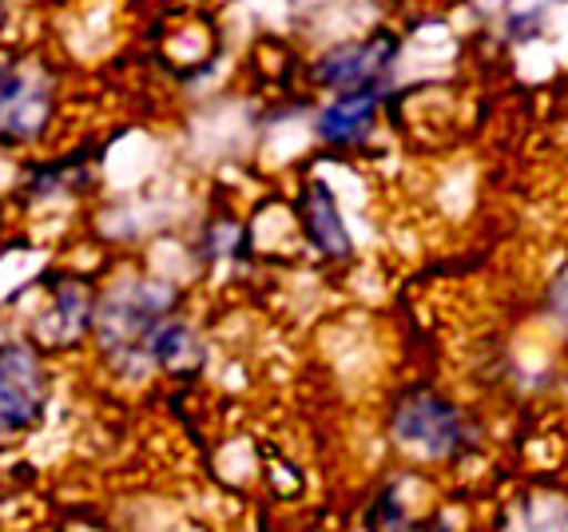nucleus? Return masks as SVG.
I'll use <instances>...</instances> for the list:
<instances>
[{
    "label": "nucleus",
    "instance_id": "nucleus-7",
    "mask_svg": "<svg viewBox=\"0 0 568 532\" xmlns=\"http://www.w3.org/2000/svg\"><path fill=\"white\" fill-rule=\"evenodd\" d=\"M374 115H378V95H374V88H366V92H346L318 115V135L331 143L362 140V135L369 132V124H374Z\"/></svg>",
    "mask_w": 568,
    "mask_h": 532
},
{
    "label": "nucleus",
    "instance_id": "nucleus-3",
    "mask_svg": "<svg viewBox=\"0 0 568 532\" xmlns=\"http://www.w3.org/2000/svg\"><path fill=\"white\" fill-rule=\"evenodd\" d=\"M57 112V92L44 72L29 64L0 68V143H32L48 132Z\"/></svg>",
    "mask_w": 568,
    "mask_h": 532
},
{
    "label": "nucleus",
    "instance_id": "nucleus-9",
    "mask_svg": "<svg viewBox=\"0 0 568 532\" xmlns=\"http://www.w3.org/2000/svg\"><path fill=\"white\" fill-rule=\"evenodd\" d=\"M148 358H152L155 366H163V370L183 374L200 366L203 346L187 323H160L152 334V342H148Z\"/></svg>",
    "mask_w": 568,
    "mask_h": 532
},
{
    "label": "nucleus",
    "instance_id": "nucleus-13",
    "mask_svg": "<svg viewBox=\"0 0 568 532\" xmlns=\"http://www.w3.org/2000/svg\"><path fill=\"white\" fill-rule=\"evenodd\" d=\"M0 17H4V0H0Z\"/></svg>",
    "mask_w": 568,
    "mask_h": 532
},
{
    "label": "nucleus",
    "instance_id": "nucleus-6",
    "mask_svg": "<svg viewBox=\"0 0 568 532\" xmlns=\"http://www.w3.org/2000/svg\"><path fill=\"white\" fill-rule=\"evenodd\" d=\"M389 60H394V44L389 40H362V44L334 48L331 57L318 64V80L326 88H338L342 95L366 92L389 68Z\"/></svg>",
    "mask_w": 568,
    "mask_h": 532
},
{
    "label": "nucleus",
    "instance_id": "nucleus-1",
    "mask_svg": "<svg viewBox=\"0 0 568 532\" xmlns=\"http://www.w3.org/2000/svg\"><path fill=\"white\" fill-rule=\"evenodd\" d=\"M389 446L414 469H449L474 457L481 429L469 418V409L457 406L442 390L414 386L406 390L386 418Z\"/></svg>",
    "mask_w": 568,
    "mask_h": 532
},
{
    "label": "nucleus",
    "instance_id": "nucleus-10",
    "mask_svg": "<svg viewBox=\"0 0 568 532\" xmlns=\"http://www.w3.org/2000/svg\"><path fill=\"white\" fill-rule=\"evenodd\" d=\"M549 306H552V318H557V323L565 326V334H568V263L560 266V275L552 278Z\"/></svg>",
    "mask_w": 568,
    "mask_h": 532
},
{
    "label": "nucleus",
    "instance_id": "nucleus-2",
    "mask_svg": "<svg viewBox=\"0 0 568 532\" xmlns=\"http://www.w3.org/2000/svg\"><path fill=\"white\" fill-rule=\"evenodd\" d=\"M48 386L44 358L29 342H0V449L17 446L44 426Z\"/></svg>",
    "mask_w": 568,
    "mask_h": 532
},
{
    "label": "nucleus",
    "instance_id": "nucleus-4",
    "mask_svg": "<svg viewBox=\"0 0 568 532\" xmlns=\"http://www.w3.org/2000/svg\"><path fill=\"white\" fill-rule=\"evenodd\" d=\"M493 532H568V489L525 485L497 509Z\"/></svg>",
    "mask_w": 568,
    "mask_h": 532
},
{
    "label": "nucleus",
    "instance_id": "nucleus-8",
    "mask_svg": "<svg viewBox=\"0 0 568 532\" xmlns=\"http://www.w3.org/2000/svg\"><path fill=\"white\" fill-rule=\"evenodd\" d=\"M422 516L414 513V504L406 497L402 481H382L369 497L366 513H362V529L366 532H414Z\"/></svg>",
    "mask_w": 568,
    "mask_h": 532
},
{
    "label": "nucleus",
    "instance_id": "nucleus-12",
    "mask_svg": "<svg viewBox=\"0 0 568 532\" xmlns=\"http://www.w3.org/2000/svg\"><path fill=\"white\" fill-rule=\"evenodd\" d=\"M0 501H4V481H0Z\"/></svg>",
    "mask_w": 568,
    "mask_h": 532
},
{
    "label": "nucleus",
    "instance_id": "nucleus-5",
    "mask_svg": "<svg viewBox=\"0 0 568 532\" xmlns=\"http://www.w3.org/2000/svg\"><path fill=\"white\" fill-rule=\"evenodd\" d=\"M298 223H303V235L323 258H346L351 255V231L342 219L338 200L323 180H311L298 195Z\"/></svg>",
    "mask_w": 568,
    "mask_h": 532
},
{
    "label": "nucleus",
    "instance_id": "nucleus-11",
    "mask_svg": "<svg viewBox=\"0 0 568 532\" xmlns=\"http://www.w3.org/2000/svg\"><path fill=\"white\" fill-rule=\"evenodd\" d=\"M414 532H454V529H449V521L442 513H429L414 524Z\"/></svg>",
    "mask_w": 568,
    "mask_h": 532
}]
</instances>
